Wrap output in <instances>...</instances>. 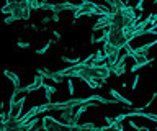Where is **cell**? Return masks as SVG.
Returning a JSON list of instances; mask_svg holds the SVG:
<instances>
[{
  "mask_svg": "<svg viewBox=\"0 0 157 131\" xmlns=\"http://www.w3.org/2000/svg\"><path fill=\"white\" fill-rule=\"evenodd\" d=\"M106 44H110L113 48H118V49H123L126 44H129L131 40L124 35L123 30H106Z\"/></svg>",
  "mask_w": 157,
  "mask_h": 131,
  "instance_id": "cell-1",
  "label": "cell"
},
{
  "mask_svg": "<svg viewBox=\"0 0 157 131\" xmlns=\"http://www.w3.org/2000/svg\"><path fill=\"white\" fill-rule=\"evenodd\" d=\"M87 102V97L85 98H75V97H71V98L64 100V102H48L49 103V110L52 111H64V110H75L78 105L85 103Z\"/></svg>",
  "mask_w": 157,
  "mask_h": 131,
  "instance_id": "cell-2",
  "label": "cell"
},
{
  "mask_svg": "<svg viewBox=\"0 0 157 131\" xmlns=\"http://www.w3.org/2000/svg\"><path fill=\"white\" fill-rule=\"evenodd\" d=\"M26 102V97H21L20 100H15L13 103H10L8 106V120H17L21 116V110H23V103Z\"/></svg>",
  "mask_w": 157,
  "mask_h": 131,
  "instance_id": "cell-3",
  "label": "cell"
},
{
  "mask_svg": "<svg viewBox=\"0 0 157 131\" xmlns=\"http://www.w3.org/2000/svg\"><path fill=\"white\" fill-rule=\"evenodd\" d=\"M110 95L113 97V98H115L118 103H121V105H126V106H134V103H132V100H129V98H126L124 95L121 94V92H118L116 89H110Z\"/></svg>",
  "mask_w": 157,
  "mask_h": 131,
  "instance_id": "cell-4",
  "label": "cell"
},
{
  "mask_svg": "<svg viewBox=\"0 0 157 131\" xmlns=\"http://www.w3.org/2000/svg\"><path fill=\"white\" fill-rule=\"evenodd\" d=\"M152 61H154V59H152V57H149V56H147V57H141V59H137L134 64L131 66V72H132V74H136V72H137V71H141L142 67L149 66Z\"/></svg>",
  "mask_w": 157,
  "mask_h": 131,
  "instance_id": "cell-5",
  "label": "cell"
},
{
  "mask_svg": "<svg viewBox=\"0 0 157 131\" xmlns=\"http://www.w3.org/2000/svg\"><path fill=\"white\" fill-rule=\"evenodd\" d=\"M3 75L12 82L15 89H20V87H21V82H20V77H18L17 72H13L12 69H3Z\"/></svg>",
  "mask_w": 157,
  "mask_h": 131,
  "instance_id": "cell-6",
  "label": "cell"
},
{
  "mask_svg": "<svg viewBox=\"0 0 157 131\" xmlns=\"http://www.w3.org/2000/svg\"><path fill=\"white\" fill-rule=\"evenodd\" d=\"M152 21H154V13H149L144 20H141V21H137L136 23V26H134V30L132 31H141V30H146V28H149L152 25Z\"/></svg>",
  "mask_w": 157,
  "mask_h": 131,
  "instance_id": "cell-7",
  "label": "cell"
},
{
  "mask_svg": "<svg viewBox=\"0 0 157 131\" xmlns=\"http://www.w3.org/2000/svg\"><path fill=\"white\" fill-rule=\"evenodd\" d=\"M77 8V5L75 3H71L67 0V2H61V3H56V12L54 13H59V15H61L62 12H74Z\"/></svg>",
  "mask_w": 157,
  "mask_h": 131,
  "instance_id": "cell-8",
  "label": "cell"
},
{
  "mask_svg": "<svg viewBox=\"0 0 157 131\" xmlns=\"http://www.w3.org/2000/svg\"><path fill=\"white\" fill-rule=\"evenodd\" d=\"M20 128H21L20 118H17V120H8L7 123L3 125V131H18Z\"/></svg>",
  "mask_w": 157,
  "mask_h": 131,
  "instance_id": "cell-9",
  "label": "cell"
},
{
  "mask_svg": "<svg viewBox=\"0 0 157 131\" xmlns=\"http://www.w3.org/2000/svg\"><path fill=\"white\" fill-rule=\"evenodd\" d=\"M111 74H115L116 77H123L126 74V64H118V62H115V66L111 67Z\"/></svg>",
  "mask_w": 157,
  "mask_h": 131,
  "instance_id": "cell-10",
  "label": "cell"
},
{
  "mask_svg": "<svg viewBox=\"0 0 157 131\" xmlns=\"http://www.w3.org/2000/svg\"><path fill=\"white\" fill-rule=\"evenodd\" d=\"M103 56L106 57H110V56H113V54H116V52H121V49H118V48H113V46H110V44H106L105 43V46H103Z\"/></svg>",
  "mask_w": 157,
  "mask_h": 131,
  "instance_id": "cell-11",
  "label": "cell"
},
{
  "mask_svg": "<svg viewBox=\"0 0 157 131\" xmlns=\"http://www.w3.org/2000/svg\"><path fill=\"white\" fill-rule=\"evenodd\" d=\"M43 89H44V94H46L48 102H52V95L56 94V87H54V85H46V84H44V85H43Z\"/></svg>",
  "mask_w": 157,
  "mask_h": 131,
  "instance_id": "cell-12",
  "label": "cell"
},
{
  "mask_svg": "<svg viewBox=\"0 0 157 131\" xmlns=\"http://www.w3.org/2000/svg\"><path fill=\"white\" fill-rule=\"evenodd\" d=\"M52 44H54L52 40H51V41H48V43H46V44H44L43 48H39V49H36V54H38V56H44V54H46V52H48V51L52 48Z\"/></svg>",
  "mask_w": 157,
  "mask_h": 131,
  "instance_id": "cell-13",
  "label": "cell"
},
{
  "mask_svg": "<svg viewBox=\"0 0 157 131\" xmlns=\"http://www.w3.org/2000/svg\"><path fill=\"white\" fill-rule=\"evenodd\" d=\"M43 3L41 0H29V8H31V12L33 10H43Z\"/></svg>",
  "mask_w": 157,
  "mask_h": 131,
  "instance_id": "cell-14",
  "label": "cell"
},
{
  "mask_svg": "<svg viewBox=\"0 0 157 131\" xmlns=\"http://www.w3.org/2000/svg\"><path fill=\"white\" fill-rule=\"evenodd\" d=\"M66 84H67L69 95L74 97V94H75V85H74V79H71V77H67V79H66Z\"/></svg>",
  "mask_w": 157,
  "mask_h": 131,
  "instance_id": "cell-15",
  "label": "cell"
},
{
  "mask_svg": "<svg viewBox=\"0 0 157 131\" xmlns=\"http://www.w3.org/2000/svg\"><path fill=\"white\" fill-rule=\"evenodd\" d=\"M155 98H157V92H154V94L151 95V98H149V102H147L146 105H142V106H137V108H139V110H147V108H149V106H151L152 103H154V100H155Z\"/></svg>",
  "mask_w": 157,
  "mask_h": 131,
  "instance_id": "cell-16",
  "label": "cell"
},
{
  "mask_svg": "<svg viewBox=\"0 0 157 131\" xmlns=\"http://www.w3.org/2000/svg\"><path fill=\"white\" fill-rule=\"evenodd\" d=\"M62 62H66V64H77V62H80V59H78V57H67V56H62Z\"/></svg>",
  "mask_w": 157,
  "mask_h": 131,
  "instance_id": "cell-17",
  "label": "cell"
},
{
  "mask_svg": "<svg viewBox=\"0 0 157 131\" xmlns=\"http://www.w3.org/2000/svg\"><path fill=\"white\" fill-rule=\"evenodd\" d=\"M139 79H141V75L136 72L134 79H132V84H131V90H136V89H137V85H139Z\"/></svg>",
  "mask_w": 157,
  "mask_h": 131,
  "instance_id": "cell-18",
  "label": "cell"
},
{
  "mask_svg": "<svg viewBox=\"0 0 157 131\" xmlns=\"http://www.w3.org/2000/svg\"><path fill=\"white\" fill-rule=\"evenodd\" d=\"M17 46L20 48V49H28V48H29V43L25 41V40H18V41H17Z\"/></svg>",
  "mask_w": 157,
  "mask_h": 131,
  "instance_id": "cell-19",
  "label": "cell"
},
{
  "mask_svg": "<svg viewBox=\"0 0 157 131\" xmlns=\"http://www.w3.org/2000/svg\"><path fill=\"white\" fill-rule=\"evenodd\" d=\"M144 3H146V0H137V3H136V12H142V8H144Z\"/></svg>",
  "mask_w": 157,
  "mask_h": 131,
  "instance_id": "cell-20",
  "label": "cell"
},
{
  "mask_svg": "<svg viewBox=\"0 0 157 131\" xmlns=\"http://www.w3.org/2000/svg\"><path fill=\"white\" fill-rule=\"evenodd\" d=\"M59 20H61V15H59V13H52V15H51V21L57 23Z\"/></svg>",
  "mask_w": 157,
  "mask_h": 131,
  "instance_id": "cell-21",
  "label": "cell"
},
{
  "mask_svg": "<svg viewBox=\"0 0 157 131\" xmlns=\"http://www.w3.org/2000/svg\"><path fill=\"white\" fill-rule=\"evenodd\" d=\"M48 23H51V17H46L41 20V25H48Z\"/></svg>",
  "mask_w": 157,
  "mask_h": 131,
  "instance_id": "cell-22",
  "label": "cell"
},
{
  "mask_svg": "<svg viewBox=\"0 0 157 131\" xmlns=\"http://www.w3.org/2000/svg\"><path fill=\"white\" fill-rule=\"evenodd\" d=\"M52 36L56 38V40H61V38H62V36H61V33H59L57 30H54V31H52Z\"/></svg>",
  "mask_w": 157,
  "mask_h": 131,
  "instance_id": "cell-23",
  "label": "cell"
},
{
  "mask_svg": "<svg viewBox=\"0 0 157 131\" xmlns=\"http://www.w3.org/2000/svg\"><path fill=\"white\" fill-rule=\"evenodd\" d=\"M41 2H49V0H41Z\"/></svg>",
  "mask_w": 157,
  "mask_h": 131,
  "instance_id": "cell-24",
  "label": "cell"
},
{
  "mask_svg": "<svg viewBox=\"0 0 157 131\" xmlns=\"http://www.w3.org/2000/svg\"><path fill=\"white\" fill-rule=\"evenodd\" d=\"M152 2H154V3H157V0H152Z\"/></svg>",
  "mask_w": 157,
  "mask_h": 131,
  "instance_id": "cell-25",
  "label": "cell"
},
{
  "mask_svg": "<svg viewBox=\"0 0 157 131\" xmlns=\"http://www.w3.org/2000/svg\"><path fill=\"white\" fill-rule=\"evenodd\" d=\"M62 2H67V0H62Z\"/></svg>",
  "mask_w": 157,
  "mask_h": 131,
  "instance_id": "cell-26",
  "label": "cell"
},
{
  "mask_svg": "<svg viewBox=\"0 0 157 131\" xmlns=\"http://www.w3.org/2000/svg\"><path fill=\"white\" fill-rule=\"evenodd\" d=\"M80 2H85V0H80Z\"/></svg>",
  "mask_w": 157,
  "mask_h": 131,
  "instance_id": "cell-27",
  "label": "cell"
},
{
  "mask_svg": "<svg viewBox=\"0 0 157 131\" xmlns=\"http://www.w3.org/2000/svg\"><path fill=\"white\" fill-rule=\"evenodd\" d=\"M149 131H151V129H149Z\"/></svg>",
  "mask_w": 157,
  "mask_h": 131,
  "instance_id": "cell-28",
  "label": "cell"
}]
</instances>
